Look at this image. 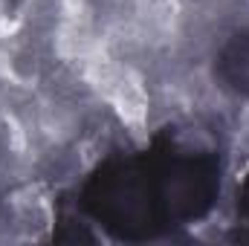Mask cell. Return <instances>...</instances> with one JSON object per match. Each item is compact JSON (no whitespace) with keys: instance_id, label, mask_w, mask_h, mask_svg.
<instances>
[{"instance_id":"obj_1","label":"cell","mask_w":249,"mask_h":246,"mask_svg":"<svg viewBox=\"0 0 249 246\" xmlns=\"http://www.w3.org/2000/svg\"><path fill=\"white\" fill-rule=\"evenodd\" d=\"M78 211L113 241L142 244L171 232L145 151L102 159L78 188Z\"/></svg>"},{"instance_id":"obj_2","label":"cell","mask_w":249,"mask_h":246,"mask_svg":"<svg viewBox=\"0 0 249 246\" xmlns=\"http://www.w3.org/2000/svg\"><path fill=\"white\" fill-rule=\"evenodd\" d=\"M168 229L203 220L220 194V148L180 127L160 130L145 148Z\"/></svg>"},{"instance_id":"obj_3","label":"cell","mask_w":249,"mask_h":246,"mask_svg":"<svg viewBox=\"0 0 249 246\" xmlns=\"http://www.w3.org/2000/svg\"><path fill=\"white\" fill-rule=\"evenodd\" d=\"M214 72L226 90L249 99V29L226 38V44L217 50Z\"/></svg>"},{"instance_id":"obj_4","label":"cell","mask_w":249,"mask_h":246,"mask_svg":"<svg viewBox=\"0 0 249 246\" xmlns=\"http://www.w3.org/2000/svg\"><path fill=\"white\" fill-rule=\"evenodd\" d=\"M238 214H241V220L247 223V229H249V174L244 177L241 191H238Z\"/></svg>"}]
</instances>
